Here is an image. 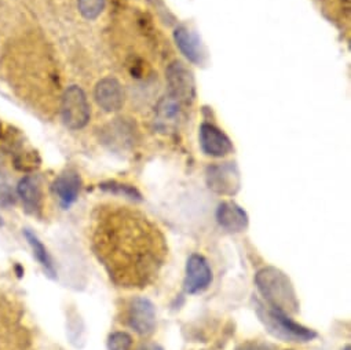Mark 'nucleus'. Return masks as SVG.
<instances>
[{
    "label": "nucleus",
    "mask_w": 351,
    "mask_h": 350,
    "mask_svg": "<svg viewBox=\"0 0 351 350\" xmlns=\"http://www.w3.org/2000/svg\"><path fill=\"white\" fill-rule=\"evenodd\" d=\"M91 240L112 283L125 290L152 285L168 255L162 231L143 213L124 206L99 207Z\"/></svg>",
    "instance_id": "1"
},
{
    "label": "nucleus",
    "mask_w": 351,
    "mask_h": 350,
    "mask_svg": "<svg viewBox=\"0 0 351 350\" xmlns=\"http://www.w3.org/2000/svg\"><path fill=\"white\" fill-rule=\"evenodd\" d=\"M255 284L266 305L285 314L299 312V299L291 279L274 266L261 269L255 276Z\"/></svg>",
    "instance_id": "2"
},
{
    "label": "nucleus",
    "mask_w": 351,
    "mask_h": 350,
    "mask_svg": "<svg viewBox=\"0 0 351 350\" xmlns=\"http://www.w3.org/2000/svg\"><path fill=\"white\" fill-rule=\"evenodd\" d=\"M256 314L262 324L266 327L270 335L282 340V342H292V343H306L311 342L318 336V334L304 327L277 309L270 306H265L263 303H256Z\"/></svg>",
    "instance_id": "3"
},
{
    "label": "nucleus",
    "mask_w": 351,
    "mask_h": 350,
    "mask_svg": "<svg viewBox=\"0 0 351 350\" xmlns=\"http://www.w3.org/2000/svg\"><path fill=\"white\" fill-rule=\"evenodd\" d=\"M61 116L64 124L71 130H82L88 124L91 108L82 87L71 86L65 90L61 100Z\"/></svg>",
    "instance_id": "4"
},
{
    "label": "nucleus",
    "mask_w": 351,
    "mask_h": 350,
    "mask_svg": "<svg viewBox=\"0 0 351 350\" xmlns=\"http://www.w3.org/2000/svg\"><path fill=\"white\" fill-rule=\"evenodd\" d=\"M168 95L181 105H189L196 97V83L192 71L181 61H173L168 65L167 73Z\"/></svg>",
    "instance_id": "5"
},
{
    "label": "nucleus",
    "mask_w": 351,
    "mask_h": 350,
    "mask_svg": "<svg viewBox=\"0 0 351 350\" xmlns=\"http://www.w3.org/2000/svg\"><path fill=\"white\" fill-rule=\"evenodd\" d=\"M208 189L222 196H234L241 187L240 171L236 163L211 164L206 170Z\"/></svg>",
    "instance_id": "6"
},
{
    "label": "nucleus",
    "mask_w": 351,
    "mask_h": 350,
    "mask_svg": "<svg viewBox=\"0 0 351 350\" xmlns=\"http://www.w3.org/2000/svg\"><path fill=\"white\" fill-rule=\"evenodd\" d=\"M125 320L130 328L142 336H147L156 329V307L153 302L143 296L132 298L127 306Z\"/></svg>",
    "instance_id": "7"
},
{
    "label": "nucleus",
    "mask_w": 351,
    "mask_h": 350,
    "mask_svg": "<svg viewBox=\"0 0 351 350\" xmlns=\"http://www.w3.org/2000/svg\"><path fill=\"white\" fill-rule=\"evenodd\" d=\"M211 283H213V270L207 259L199 254L191 255L185 269V280H184L185 291L191 295L202 294L206 290H208Z\"/></svg>",
    "instance_id": "8"
},
{
    "label": "nucleus",
    "mask_w": 351,
    "mask_h": 350,
    "mask_svg": "<svg viewBox=\"0 0 351 350\" xmlns=\"http://www.w3.org/2000/svg\"><path fill=\"white\" fill-rule=\"evenodd\" d=\"M200 146L202 150L211 157H225L233 152V143L230 138L215 124L203 123L200 126Z\"/></svg>",
    "instance_id": "9"
},
{
    "label": "nucleus",
    "mask_w": 351,
    "mask_h": 350,
    "mask_svg": "<svg viewBox=\"0 0 351 350\" xmlns=\"http://www.w3.org/2000/svg\"><path fill=\"white\" fill-rule=\"evenodd\" d=\"M97 104L105 112H119L124 105V90L120 82L114 78H105L99 80L94 90Z\"/></svg>",
    "instance_id": "10"
},
{
    "label": "nucleus",
    "mask_w": 351,
    "mask_h": 350,
    "mask_svg": "<svg viewBox=\"0 0 351 350\" xmlns=\"http://www.w3.org/2000/svg\"><path fill=\"white\" fill-rule=\"evenodd\" d=\"M173 42L180 49V51L192 62L196 65H203L207 53L202 43L200 36L193 32L192 30L186 27H178L173 31Z\"/></svg>",
    "instance_id": "11"
},
{
    "label": "nucleus",
    "mask_w": 351,
    "mask_h": 350,
    "mask_svg": "<svg viewBox=\"0 0 351 350\" xmlns=\"http://www.w3.org/2000/svg\"><path fill=\"white\" fill-rule=\"evenodd\" d=\"M82 189V178L77 171L66 170L60 174L53 184V192L60 200L64 210H68L79 198Z\"/></svg>",
    "instance_id": "12"
},
{
    "label": "nucleus",
    "mask_w": 351,
    "mask_h": 350,
    "mask_svg": "<svg viewBox=\"0 0 351 350\" xmlns=\"http://www.w3.org/2000/svg\"><path fill=\"white\" fill-rule=\"evenodd\" d=\"M17 195L23 200L24 209L28 214L39 215L43 206V188L39 175H27L19 185Z\"/></svg>",
    "instance_id": "13"
},
{
    "label": "nucleus",
    "mask_w": 351,
    "mask_h": 350,
    "mask_svg": "<svg viewBox=\"0 0 351 350\" xmlns=\"http://www.w3.org/2000/svg\"><path fill=\"white\" fill-rule=\"evenodd\" d=\"M215 217L219 226L232 233L244 232L250 224L245 210L234 202H222L217 209Z\"/></svg>",
    "instance_id": "14"
},
{
    "label": "nucleus",
    "mask_w": 351,
    "mask_h": 350,
    "mask_svg": "<svg viewBox=\"0 0 351 350\" xmlns=\"http://www.w3.org/2000/svg\"><path fill=\"white\" fill-rule=\"evenodd\" d=\"M24 237L28 242V244L32 248L34 257L36 258V261L39 262V265L42 266L43 272L46 273V276L51 280H57V269H56V264L49 253V250L46 248V246L42 243V240L31 231V229H24Z\"/></svg>",
    "instance_id": "15"
},
{
    "label": "nucleus",
    "mask_w": 351,
    "mask_h": 350,
    "mask_svg": "<svg viewBox=\"0 0 351 350\" xmlns=\"http://www.w3.org/2000/svg\"><path fill=\"white\" fill-rule=\"evenodd\" d=\"M156 113H157V120L161 123H169L177 120V117L180 116L181 112V104L178 101H175L173 98H171L169 95L164 97L157 108H156Z\"/></svg>",
    "instance_id": "16"
},
{
    "label": "nucleus",
    "mask_w": 351,
    "mask_h": 350,
    "mask_svg": "<svg viewBox=\"0 0 351 350\" xmlns=\"http://www.w3.org/2000/svg\"><path fill=\"white\" fill-rule=\"evenodd\" d=\"M99 188L104 192L124 196V198H128V199L135 200V202L142 200V195L139 194V191L135 187H131V185H127V184H120V183H116V181H108V183L101 184Z\"/></svg>",
    "instance_id": "17"
},
{
    "label": "nucleus",
    "mask_w": 351,
    "mask_h": 350,
    "mask_svg": "<svg viewBox=\"0 0 351 350\" xmlns=\"http://www.w3.org/2000/svg\"><path fill=\"white\" fill-rule=\"evenodd\" d=\"M77 8L86 20L93 21L104 12L105 0H77Z\"/></svg>",
    "instance_id": "18"
},
{
    "label": "nucleus",
    "mask_w": 351,
    "mask_h": 350,
    "mask_svg": "<svg viewBox=\"0 0 351 350\" xmlns=\"http://www.w3.org/2000/svg\"><path fill=\"white\" fill-rule=\"evenodd\" d=\"M14 165L17 170L20 171H34L40 165V157L36 152L31 150V152H20L17 153V156L14 157Z\"/></svg>",
    "instance_id": "19"
},
{
    "label": "nucleus",
    "mask_w": 351,
    "mask_h": 350,
    "mask_svg": "<svg viewBox=\"0 0 351 350\" xmlns=\"http://www.w3.org/2000/svg\"><path fill=\"white\" fill-rule=\"evenodd\" d=\"M106 347H108V350H131L132 338L130 334H127L124 331L112 332L108 336Z\"/></svg>",
    "instance_id": "20"
},
{
    "label": "nucleus",
    "mask_w": 351,
    "mask_h": 350,
    "mask_svg": "<svg viewBox=\"0 0 351 350\" xmlns=\"http://www.w3.org/2000/svg\"><path fill=\"white\" fill-rule=\"evenodd\" d=\"M16 203V196L13 194V189L8 183H0V206L2 207H10Z\"/></svg>",
    "instance_id": "21"
},
{
    "label": "nucleus",
    "mask_w": 351,
    "mask_h": 350,
    "mask_svg": "<svg viewBox=\"0 0 351 350\" xmlns=\"http://www.w3.org/2000/svg\"><path fill=\"white\" fill-rule=\"evenodd\" d=\"M236 350H276V349L269 343L251 340V342H245V343L240 345Z\"/></svg>",
    "instance_id": "22"
},
{
    "label": "nucleus",
    "mask_w": 351,
    "mask_h": 350,
    "mask_svg": "<svg viewBox=\"0 0 351 350\" xmlns=\"http://www.w3.org/2000/svg\"><path fill=\"white\" fill-rule=\"evenodd\" d=\"M136 350H164L160 345L157 343H142Z\"/></svg>",
    "instance_id": "23"
},
{
    "label": "nucleus",
    "mask_w": 351,
    "mask_h": 350,
    "mask_svg": "<svg viewBox=\"0 0 351 350\" xmlns=\"http://www.w3.org/2000/svg\"><path fill=\"white\" fill-rule=\"evenodd\" d=\"M16 272H17L19 277H23V275H24V269H23L20 265H16Z\"/></svg>",
    "instance_id": "24"
},
{
    "label": "nucleus",
    "mask_w": 351,
    "mask_h": 350,
    "mask_svg": "<svg viewBox=\"0 0 351 350\" xmlns=\"http://www.w3.org/2000/svg\"><path fill=\"white\" fill-rule=\"evenodd\" d=\"M2 134H3V124L0 121V138H2Z\"/></svg>",
    "instance_id": "25"
},
{
    "label": "nucleus",
    "mask_w": 351,
    "mask_h": 350,
    "mask_svg": "<svg viewBox=\"0 0 351 350\" xmlns=\"http://www.w3.org/2000/svg\"><path fill=\"white\" fill-rule=\"evenodd\" d=\"M3 225H5V222H3V218L0 217V226H3Z\"/></svg>",
    "instance_id": "26"
},
{
    "label": "nucleus",
    "mask_w": 351,
    "mask_h": 350,
    "mask_svg": "<svg viewBox=\"0 0 351 350\" xmlns=\"http://www.w3.org/2000/svg\"><path fill=\"white\" fill-rule=\"evenodd\" d=\"M344 350H350V346H348V345H347V346H346V347H344Z\"/></svg>",
    "instance_id": "27"
}]
</instances>
